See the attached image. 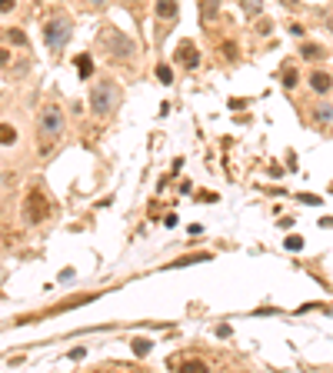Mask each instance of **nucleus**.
Listing matches in <instances>:
<instances>
[{"instance_id":"7ed1b4c3","label":"nucleus","mask_w":333,"mask_h":373,"mask_svg":"<svg viewBox=\"0 0 333 373\" xmlns=\"http://www.w3.org/2000/svg\"><path fill=\"white\" fill-rule=\"evenodd\" d=\"M100 44H103V50H107L113 60H130V57L137 54V44L127 37V33H120L117 27H103V30H100Z\"/></svg>"},{"instance_id":"b1692460","label":"nucleus","mask_w":333,"mask_h":373,"mask_svg":"<svg viewBox=\"0 0 333 373\" xmlns=\"http://www.w3.org/2000/svg\"><path fill=\"white\" fill-rule=\"evenodd\" d=\"M17 7V0H0V14H10Z\"/></svg>"},{"instance_id":"6e6552de","label":"nucleus","mask_w":333,"mask_h":373,"mask_svg":"<svg viewBox=\"0 0 333 373\" xmlns=\"http://www.w3.org/2000/svg\"><path fill=\"white\" fill-rule=\"evenodd\" d=\"M307 84H310V90H313V94H330V87H333V73H326V70H310L307 73Z\"/></svg>"},{"instance_id":"7c9ffc66","label":"nucleus","mask_w":333,"mask_h":373,"mask_svg":"<svg viewBox=\"0 0 333 373\" xmlns=\"http://www.w3.org/2000/svg\"><path fill=\"white\" fill-rule=\"evenodd\" d=\"M0 180H4V177H0Z\"/></svg>"},{"instance_id":"a211bd4d","label":"nucleus","mask_w":333,"mask_h":373,"mask_svg":"<svg viewBox=\"0 0 333 373\" xmlns=\"http://www.w3.org/2000/svg\"><path fill=\"white\" fill-rule=\"evenodd\" d=\"M134 353H137V357H147V353H150V340L137 337V340H134Z\"/></svg>"},{"instance_id":"f3484780","label":"nucleus","mask_w":333,"mask_h":373,"mask_svg":"<svg viewBox=\"0 0 333 373\" xmlns=\"http://www.w3.org/2000/svg\"><path fill=\"white\" fill-rule=\"evenodd\" d=\"M240 7H243V14L257 17V14H260V7H263V0H240Z\"/></svg>"},{"instance_id":"dca6fc26","label":"nucleus","mask_w":333,"mask_h":373,"mask_svg":"<svg viewBox=\"0 0 333 373\" xmlns=\"http://www.w3.org/2000/svg\"><path fill=\"white\" fill-rule=\"evenodd\" d=\"M297 84H300V70H297V67H286V70H283V87L294 90Z\"/></svg>"},{"instance_id":"2eb2a0df","label":"nucleus","mask_w":333,"mask_h":373,"mask_svg":"<svg viewBox=\"0 0 333 373\" xmlns=\"http://www.w3.org/2000/svg\"><path fill=\"white\" fill-rule=\"evenodd\" d=\"M77 73H80V77H90V73H94V60H90V54L77 57Z\"/></svg>"},{"instance_id":"f03ea898","label":"nucleus","mask_w":333,"mask_h":373,"mask_svg":"<svg viewBox=\"0 0 333 373\" xmlns=\"http://www.w3.org/2000/svg\"><path fill=\"white\" fill-rule=\"evenodd\" d=\"M117 100H120V90L110 80H100V84H94V90H90V110H94L97 117H110V113L117 110Z\"/></svg>"},{"instance_id":"39448f33","label":"nucleus","mask_w":333,"mask_h":373,"mask_svg":"<svg viewBox=\"0 0 333 373\" xmlns=\"http://www.w3.org/2000/svg\"><path fill=\"white\" fill-rule=\"evenodd\" d=\"M70 33H73L70 17H54V20L44 27V40H47V47H50V50H64V47H67V40H70Z\"/></svg>"},{"instance_id":"f8f14e48","label":"nucleus","mask_w":333,"mask_h":373,"mask_svg":"<svg viewBox=\"0 0 333 373\" xmlns=\"http://www.w3.org/2000/svg\"><path fill=\"white\" fill-rule=\"evenodd\" d=\"M217 10H220V0H200V20H203V24L217 14Z\"/></svg>"},{"instance_id":"412c9836","label":"nucleus","mask_w":333,"mask_h":373,"mask_svg":"<svg viewBox=\"0 0 333 373\" xmlns=\"http://www.w3.org/2000/svg\"><path fill=\"white\" fill-rule=\"evenodd\" d=\"M183 370H193V373H203V370H206V363H203V360H187V363H183Z\"/></svg>"},{"instance_id":"bb28decb","label":"nucleus","mask_w":333,"mask_h":373,"mask_svg":"<svg viewBox=\"0 0 333 373\" xmlns=\"http://www.w3.org/2000/svg\"><path fill=\"white\" fill-rule=\"evenodd\" d=\"M84 353H87V350H84V347H77V350H70V360H84Z\"/></svg>"},{"instance_id":"20e7f679","label":"nucleus","mask_w":333,"mask_h":373,"mask_svg":"<svg viewBox=\"0 0 333 373\" xmlns=\"http://www.w3.org/2000/svg\"><path fill=\"white\" fill-rule=\"evenodd\" d=\"M50 210H54V203L47 200V193L40 190V187H33V190L24 197V220H27V223H40V220H47Z\"/></svg>"},{"instance_id":"9b49d317","label":"nucleus","mask_w":333,"mask_h":373,"mask_svg":"<svg viewBox=\"0 0 333 373\" xmlns=\"http://www.w3.org/2000/svg\"><path fill=\"white\" fill-rule=\"evenodd\" d=\"M300 57H303V60H323L326 50L320 47V44H310V40H307V44L300 47Z\"/></svg>"},{"instance_id":"393cba45","label":"nucleus","mask_w":333,"mask_h":373,"mask_svg":"<svg viewBox=\"0 0 333 373\" xmlns=\"http://www.w3.org/2000/svg\"><path fill=\"white\" fill-rule=\"evenodd\" d=\"M223 57H227V60H233V57H237V50H233V44H223Z\"/></svg>"},{"instance_id":"c756f323","label":"nucleus","mask_w":333,"mask_h":373,"mask_svg":"<svg viewBox=\"0 0 333 373\" xmlns=\"http://www.w3.org/2000/svg\"><path fill=\"white\" fill-rule=\"evenodd\" d=\"M326 27H330V33H333V17H330V20H326Z\"/></svg>"},{"instance_id":"423d86ee","label":"nucleus","mask_w":333,"mask_h":373,"mask_svg":"<svg viewBox=\"0 0 333 373\" xmlns=\"http://www.w3.org/2000/svg\"><path fill=\"white\" fill-rule=\"evenodd\" d=\"M174 60H177V67H183V70H197V64H200L197 44H193V40H180V47H177Z\"/></svg>"},{"instance_id":"ddd939ff","label":"nucleus","mask_w":333,"mask_h":373,"mask_svg":"<svg viewBox=\"0 0 333 373\" xmlns=\"http://www.w3.org/2000/svg\"><path fill=\"white\" fill-rule=\"evenodd\" d=\"M203 260H214V254H190V257H180V260H174L170 267H190V263H203Z\"/></svg>"},{"instance_id":"a878e982","label":"nucleus","mask_w":333,"mask_h":373,"mask_svg":"<svg viewBox=\"0 0 333 373\" xmlns=\"http://www.w3.org/2000/svg\"><path fill=\"white\" fill-rule=\"evenodd\" d=\"M7 64H10V50L0 47V67H7Z\"/></svg>"},{"instance_id":"f257e3e1","label":"nucleus","mask_w":333,"mask_h":373,"mask_svg":"<svg viewBox=\"0 0 333 373\" xmlns=\"http://www.w3.org/2000/svg\"><path fill=\"white\" fill-rule=\"evenodd\" d=\"M67 130V113L60 110V103H44L37 113V137H40V153H47Z\"/></svg>"},{"instance_id":"9d476101","label":"nucleus","mask_w":333,"mask_h":373,"mask_svg":"<svg viewBox=\"0 0 333 373\" xmlns=\"http://www.w3.org/2000/svg\"><path fill=\"white\" fill-rule=\"evenodd\" d=\"M310 120H313V123H330L333 120V103H326V100H320L317 107H313V110H310Z\"/></svg>"},{"instance_id":"4be33fe9","label":"nucleus","mask_w":333,"mask_h":373,"mask_svg":"<svg viewBox=\"0 0 333 373\" xmlns=\"http://www.w3.org/2000/svg\"><path fill=\"white\" fill-rule=\"evenodd\" d=\"M257 33H273V20H260V24H257Z\"/></svg>"},{"instance_id":"6ab92c4d","label":"nucleus","mask_w":333,"mask_h":373,"mask_svg":"<svg viewBox=\"0 0 333 373\" xmlns=\"http://www.w3.org/2000/svg\"><path fill=\"white\" fill-rule=\"evenodd\" d=\"M157 80L163 84V87H166V84H174V73H170V67L160 64V67H157Z\"/></svg>"},{"instance_id":"5701e85b","label":"nucleus","mask_w":333,"mask_h":373,"mask_svg":"<svg viewBox=\"0 0 333 373\" xmlns=\"http://www.w3.org/2000/svg\"><path fill=\"white\" fill-rule=\"evenodd\" d=\"M300 203H310V206H320V197H313V193H300Z\"/></svg>"},{"instance_id":"4468645a","label":"nucleus","mask_w":333,"mask_h":373,"mask_svg":"<svg viewBox=\"0 0 333 373\" xmlns=\"http://www.w3.org/2000/svg\"><path fill=\"white\" fill-rule=\"evenodd\" d=\"M4 37H7V44H14V47H27V33H24V30H17V27H10Z\"/></svg>"},{"instance_id":"1a4fd4ad","label":"nucleus","mask_w":333,"mask_h":373,"mask_svg":"<svg viewBox=\"0 0 333 373\" xmlns=\"http://www.w3.org/2000/svg\"><path fill=\"white\" fill-rule=\"evenodd\" d=\"M17 143H20V130H17V123L0 120V150H14Z\"/></svg>"},{"instance_id":"0eeeda50","label":"nucleus","mask_w":333,"mask_h":373,"mask_svg":"<svg viewBox=\"0 0 333 373\" xmlns=\"http://www.w3.org/2000/svg\"><path fill=\"white\" fill-rule=\"evenodd\" d=\"M153 10H157V20L163 24V27H157V37H163V33L170 30V24L177 20V10H180V4H177V0H157V7H153Z\"/></svg>"},{"instance_id":"cd10ccee","label":"nucleus","mask_w":333,"mask_h":373,"mask_svg":"<svg viewBox=\"0 0 333 373\" xmlns=\"http://www.w3.org/2000/svg\"><path fill=\"white\" fill-rule=\"evenodd\" d=\"M90 7H103V4H107V0H87Z\"/></svg>"},{"instance_id":"aec40b11","label":"nucleus","mask_w":333,"mask_h":373,"mask_svg":"<svg viewBox=\"0 0 333 373\" xmlns=\"http://www.w3.org/2000/svg\"><path fill=\"white\" fill-rule=\"evenodd\" d=\"M283 246H286V250H303V237H297V233H290V237L283 240Z\"/></svg>"},{"instance_id":"c85d7f7f","label":"nucleus","mask_w":333,"mask_h":373,"mask_svg":"<svg viewBox=\"0 0 333 373\" xmlns=\"http://www.w3.org/2000/svg\"><path fill=\"white\" fill-rule=\"evenodd\" d=\"M280 4H283V7H294V4H297V0H280Z\"/></svg>"}]
</instances>
